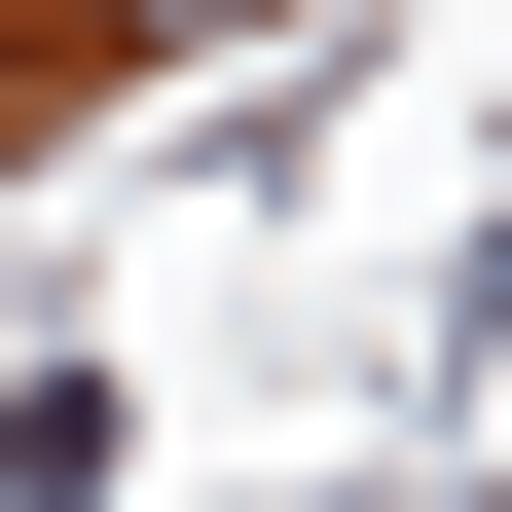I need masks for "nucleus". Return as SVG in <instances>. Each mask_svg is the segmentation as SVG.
Here are the masks:
<instances>
[{
    "instance_id": "f257e3e1",
    "label": "nucleus",
    "mask_w": 512,
    "mask_h": 512,
    "mask_svg": "<svg viewBox=\"0 0 512 512\" xmlns=\"http://www.w3.org/2000/svg\"><path fill=\"white\" fill-rule=\"evenodd\" d=\"M74 37H256V0H74Z\"/></svg>"
}]
</instances>
